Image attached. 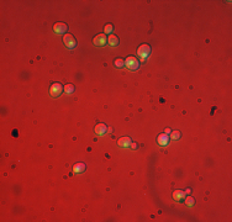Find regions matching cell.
<instances>
[{
  "label": "cell",
  "instance_id": "obj_1",
  "mask_svg": "<svg viewBox=\"0 0 232 222\" xmlns=\"http://www.w3.org/2000/svg\"><path fill=\"white\" fill-rule=\"evenodd\" d=\"M125 65H126L130 70H136V69H138V67H140V62L136 59V57L130 56V57H127V58L125 59Z\"/></svg>",
  "mask_w": 232,
  "mask_h": 222
},
{
  "label": "cell",
  "instance_id": "obj_2",
  "mask_svg": "<svg viewBox=\"0 0 232 222\" xmlns=\"http://www.w3.org/2000/svg\"><path fill=\"white\" fill-rule=\"evenodd\" d=\"M149 53H151V47L148 46V45H141L140 47H138V50H137V54L140 56V58L142 59V61H144L148 56H149Z\"/></svg>",
  "mask_w": 232,
  "mask_h": 222
},
{
  "label": "cell",
  "instance_id": "obj_3",
  "mask_svg": "<svg viewBox=\"0 0 232 222\" xmlns=\"http://www.w3.org/2000/svg\"><path fill=\"white\" fill-rule=\"evenodd\" d=\"M63 42H64L65 47L69 48V50H73V48L77 46V41H75L74 37H73L72 35H69V34L64 35V37H63Z\"/></svg>",
  "mask_w": 232,
  "mask_h": 222
},
{
  "label": "cell",
  "instance_id": "obj_4",
  "mask_svg": "<svg viewBox=\"0 0 232 222\" xmlns=\"http://www.w3.org/2000/svg\"><path fill=\"white\" fill-rule=\"evenodd\" d=\"M49 93H51V95H52L53 97H58V96L63 93V86H62V84H59V83H54V84L51 86Z\"/></svg>",
  "mask_w": 232,
  "mask_h": 222
},
{
  "label": "cell",
  "instance_id": "obj_5",
  "mask_svg": "<svg viewBox=\"0 0 232 222\" xmlns=\"http://www.w3.org/2000/svg\"><path fill=\"white\" fill-rule=\"evenodd\" d=\"M93 43H94L95 46H98V47L105 46V45H106V35L101 34V35L95 36V37H94V40H93Z\"/></svg>",
  "mask_w": 232,
  "mask_h": 222
},
{
  "label": "cell",
  "instance_id": "obj_6",
  "mask_svg": "<svg viewBox=\"0 0 232 222\" xmlns=\"http://www.w3.org/2000/svg\"><path fill=\"white\" fill-rule=\"evenodd\" d=\"M67 30H68V26L65 24H63V22H57L53 26V31L56 34H64V32H67Z\"/></svg>",
  "mask_w": 232,
  "mask_h": 222
},
{
  "label": "cell",
  "instance_id": "obj_7",
  "mask_svg": "<svg viewBox=\"0 0 232 222\" xmlns=\"http://www.w3.org/2000/svg\"><path fill=\"white\" fill-rule=\"evenodd\" d=\"M94 131H95V133H96L98 136H103V135H105V133L108 132V126H106L105 124H98V125L95 126Z\"/></svg>",
  "mask_w": 232,
  "mask_h": 222
},
{
  "label": "cell",
  "instance_id": "obj_8",
  "mask_svg": "<svg viewBox=\"0 0 232 222\" xmlns=\"http://www.w3.org/2000/svg\"><path fill=\"white\" fill-rule=\"evenodd\" d=\"M157 141H158V145H159V146H163V147H166V146L169 145V137H168V135H166V133L159 135L158 138H157Z\"/></svg>",
  "mask_w": 232,
  "mask_h": 222
},
{
  "label": "cell",
  "instance_id": "obj_9",
  "mask_svg": "<svg viewBox=\"0 0 232 222\" xmlns=\"http://www.w3.org/2000/svg\"><path fill=\"white\" fill-rule=\"evenodd\" d=\"M131 143H132V142H131V138H130V137H121V138L117 141V145H119L120 147H122V148L130 147Z\"/></svg>",
  "mask_w": 232,
  "mask_h": 222
},
{
  "label": "cell",
  "instance_id": "obj_10",
  "mask_svg": "<svg viewBox=\"0 0 232 222\" xmlns=\"http://www.w3.org/2000/svg\"><path fill=\"white\" fill-rule=\"evenodd\" d=\"M173 199L175 201H183L185 199V192L183 190H175L173 192Z\"/></svg>",
  "mask_w": 232,
  "mask_h": 222
},
{
  "label": "cell",
  "instance_id": "obj_11",
  "mask_svg": "<svg viewBox=\"0 0 232 222\" xmlns=\"http://www.w3.org/2000/svg\"><path fill=\"white\" fill-rule=\"evenodd\" d=\"M85 164L84 163H77V164H74V167H73V172L74 173H77V174H81V173H83L84 170H85Z\"/></svg>",
  "mask_w": 232,
  "mask_h": 222
},
{
  "label": "cell",
  "instance_id": "obj_12",
  "mask_svg": "<svg viewBox=\"0 0 232 222\" xmlns=\"http://www.w3.org/2000/svg\"><path fill=\"white\" fill-rule=\"evenodd\" d=\"M108 42H109L111 46H117V45H119V38H117L115 35H110L109 38H108Z\"/></svg>",
  "mask_w": 232,
  "mask_h": 222
},
{
  "label": "cell",
  "instance_id": "obj_13",
  "mask_svg": "<svg viewBox=\"0 0 232 222\" xmlns=\"http://www.w3.org/2000/svg\"><path fill=\"white\" fill-rule=\"evenodd\" d=\"M114 64H115V67H116V68H122V67L125 65V61H124V59H121V58H117V59H115Z\"/></svg>",
  "mask_w": 232,
  "mask_h": 222
},
{
  "label": "cell",
  "instance_id": "obj_14",
  "mask_svg": "<svg viewBox=\"0 0 232 222\" xmlns=\"http://www.w3.org/2000/svg\"><path fill=\"white\" fill-rule=\"evenodd\" d=\"M180 136H182V133H180L179 131H172V132H171V138H172V140H174V141L179 140V138H180Z\"/></svg>",
  "mask_w": 232,
  "mask_h": 222
},
{
  "label": "cell",
  "instance_id": "obj_15",
  "mask_svg": "<svg viewBox=\"0 0 232 222\" xmlns=\"http://www.w3.org/2000/svg\"><path fill=\"white\" fill-rule=\"evenodd\" d=\"M74 91V85H72V84H67L65 86H64V93H67V94H72Z\"/></svg>",
  "mask_w": 232,
  "mask_h": 222
},
{
  "label": "cell",
  "instance_id": "obj_16",
  "mask_svg": "<svg viewBox=\"0 0 232 222\" xmlns=\"http://www.w3.org/2000/svg\"><path fill=\"white\" fill-rule=\"evenodd\" d=\"M185 204L189 206V207H191V206H194V204H195V200H194V197H191V196H189V197H185Z\"/></svg>",
  "mask_w": 232,
  "mask_h": 222
},
{
  "label": "cell",
  "instance_id": "obj_17",
  "mask_svg": "<svg viewBox=\"0 0 232 222\" xmlns=\"http://www.w3.org/2000/svg\"><path fill=\"white\" fill-rule=\"evenodd\" d=\"M112 30H114V26H112L111 24H109V25H106V26L104 27V32H105V34H109V35L112 32Z\"/></svg>",
  "mask_w": 232,
  "mask_h": 222
},
{
  "label": "cell",
  "instance_id": "obj_18",
  "mask_svg": "<svg viewBox=\"0 0 232 222\" xmlns=\"http://www.w3.org/2000/svg\"><path fill=\"white\" fill-rule=\"evenodd\" d=\"M130 147H131L132 149H137V148H138V146H137L136 143H131V145H130Z\"/></svg>",
  "mask_w": 232,
  "mask_h": 222
},
{
  "label": "cell",
  "instance_id": "obj_19",
  "mask_svg": "<svg viewBox=\"0 0 232 222\" xmlns=\"http://www.w3.org/2000/svg\"><path fill=\"white\" fill-rule=\"evenodd\" d=\"M171 132H172V131H171L169 129H166V130H164V133H166V135H169Z\"/></svg>",
  "mask_w": 232,
  "mask_h": 222
}]
</instances>
